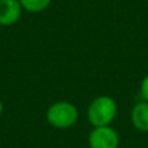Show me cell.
Wrapping results in <instances>:
<instances>
[{
	"instance_id": "6da1fadb",
	"label": "cell",
	"mask_w": 148,
	"mask_h": 148,
	"mask_svg": "<svg viewBox=\"0 0 148 148\" xmlns=\"http://www.w3.org/2000/svg\"><path fill=\"white\" fill-rule=\"evenodd\" d=\"M118 112L117 103L108 95H100L90 103L87 108V120L94 127L110 126Z\"/></svg>"
},
{
	"instance_id": "7a4b0ae2",
	"label": "cell",
	"mask_w": 148,
	"mask_h": 148,
	"mask_svg": "<svg viewBox=\"0 0 148 148\" xmlns=\"http://www.w3.org/2000/svg\"><path fill=\"white\" fill-rule=\"evenodd\" d=\"M79 112L70 101H56L47 109L46 120L55 129H69L78 121Z\"/></svg>"
},
{
	"instance_id": "3957f363",
	"label": "cell",
	"mask_w": 148,
	"mask_h": 148,
	"mask_svg": "<svg viewBox=\"0 0 148 148\" xmlns=\"http://www.w3.org/2000/svg\"><path fill=\"white\" fill-rule=\"evenodd\" d=\"M90 148H118L120 135L112 126L94 127L88 134Z\"/></svg>"
},
{
	"instance_id": "277c9868",
	"label": "cell",
	"mask_w": 148,
	"mask_h": 148,
	"mask_svg": "<svg viewBox=\"0 0 148 148\" xmlns=\"http://www.w3.org/2000/svg\"><path fill=\"white\" fill-rule=\"evenodd\" d=\"M22 7L18 0H0V26H12L20 20Z\"/></svg>"
},
{
	"instance_id": "5b68a950",
	"label": "cell",
	"mask_w": 148,
	"mask_h": 148,
	"mask_svg": "<svg viewBox=\"0 0 148 148\" xmlns=\"http://www.w3.org/2000/svg\"><path fill=\"white\" fill-rule=\"evenodd\" d=\"M131 123L138 131L148 133V101L140 100L131 109Z\"/></svg>"
},
{
	"instance_id": "8992f818",
	"label": "cell",
	"mask_w": 148,
	"mask_h": 148,
	"mask_svg": "<svg viewBox=\"0 0 148 148\" xmlns=\"http://www.w3.org/2000/svg\"><path fill=\"white\" fill-rule=\"evenodd\" d=\"M22 9L30 13H39L49 7L52 0H18Z\"/></svg>"
},
{
	"instance_id": "52a82bcc",
	"label": "cell",
	"mask_w": 148,
	"mask_h": 148,
	"mask_svg": "<svg viewBox=\"0 0 148 148\" xmlns=\"http://www.w3.org/2000/svg\"><path fill=\"white\" fill-rule=\"evenodd\" d=\"M139 94H140L142 100L148 101V74L143 78L140 83V88H139Z\"/></svg>"
},
{
	"instance_id": "ba28073f",
	"label": "cell",
	"mask_w": 148,
	"mask_h": 148,
	"mask_svg": "<svg viewBox=\"0 0 148 148\" xmlns=\"http://www.w3.org/2000/svg\"><path fill=\"white\" fill-rule=\"evenodd\" d=\"M3 110H4V105H3V101H1V100H0V116H1Z\"/></svg>"
}]
</instances>
